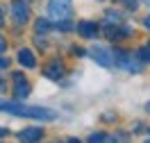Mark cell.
Wrapping results in <instances>:
<instances>
[{"label":"cell","instance_id":"6da1fadb","mask_svg":"<svg viewBox=\"0 0 150 143\" xmlns=\"http://www.w3.org/2000/svg\"><path fill=\"white\" fill-rule=\"evenodd\" d=\"M0 111H9V114L23 116V118H37V120H55V111H50L46 107H28V105H18V102L0 100Z\"/></svg>","mask_w":150,"mask_h":143},{"label":"cell","instance_id":"7a4b0ae2","mask_svg":"<svg viewBox=\"0 0 150 143\" xmlns=\"http://www.w3.org/2000/svg\"><path fill=\"white\" fill-rule=\"evenodd\" d=\"M48 11H50V16L55 20H64L73 14V7H71V0H52Z\"/></svg>","mask_w":150,"mask_h":143},{"label":"cell","instance_id":"3957f363","mask_svg":"<svg viewBox=\"0 0 150 143\" xmlns=\"http://www.w3.org/2000/svg\"><path fill=\"white\" fill-rule=\"evenodd\" d=\"M112 55L116 57V59H114V64H118L123 70H130V73H139V70H141V64H139V61H134V57H130L127 52H123V50H114Z\"/></svg>","mask_w":150,"mask_h":143},{"label":"cell","instance_id":"277c9868","mask_svg":"<svg viewBox=\"0 0 150 143\" xmlns=\"http://www.w3.org/2000/svg\"><path fill=\"white\" fill-rule=\"evenodd\" d=\"M11 16H14V20H16L18 25L28 23V20H30V5H28V0H14V2H11Z\"/></svg>","mask_w":150,"mask_h":143},{"label":"cell","instance_id":"5b68a950","mask_svg":"<svg viewBox=\"0 0 150 143\" xmlns=\"http://www.w3.org/2000/svg\"><path fill=\"white\" fill-rule=\"evenodd\" d=\"M91 57H93V61H98L100 66H114V55L107 50V48H103V46H93L91 48Z\"/></svg>","mask_w":150,"mask_h":143},{"label":"cell","instance_id":"8992f818","mask_svg":"<svg viewBox=\"0 0 150 143\" xmlns=\"http://www.w3.org/2000/svg\"><path fill=\"white\" fill-rule=\"evenodd\" d=\"M14 80H16V89H14V91H16V98H18V100H25L30 95V84L23 80L21 73H14Z\"/></svg>","mask_w":150,"mask_h":143},{"label":"cell","instance_id":"52a82bcc","mask_svg":"<svg viewBox=\"0 0 150 143\" xmlns=\"http://www.w3.org/2000/svg\"><path fill=\"white\" fill-rule=\"evenodd\" d=\"M77 30H80V34L84 39H93L96 32H98V25H96L93 20H82V23L77 25Z\"/></svg>","mask_w":150,"mask_h":143},{"label":"cell","instance_id":"ba28073f","mask_svg":"<svg viewBox=\"0 0 150 143\" xmlns=\"http://www.w3.org/2000/svg\"><path fill=\"white\" fill-rule=\"evenodd\" d=\"M64 64H62V61H50V64H48L46 66V75L50 77V80H59V77L64 75Z\"/></svg>","mask_w":150,"mask_h":143},{"label":"cell","instance_id":"9c48e42d","mask_svg":"<svg viewBox=\"0 0 150 143\" xmlns=\"http://www.w3.org/2000/svg\"><path fill=\"white\" fill-rule=\"evenodd\" d=\"M37 139H41V130H39V127H28L25 132L18 134V141L21 143H34Z\"/></svg>","mask_w":150,"mask_h":143},{"label":"cell","instance_id":"30bf717a","mask_svg":"<svg viewBox=\"0 0 150 143\" xmlns=\"http://www.w3.org/2000/svg\"><path fill=\"white\" fill-rule=\"evenodd\" d=\"M18 61L23 64V66H28V68H34V66H37L34 55H32V50H28V48H23V50L18 52Z\"/></svg>","mask_w":150,"mask_h":143},{"label":"cell","instance_id":"8fae6325","mask_svg":"<svg viewBox=\"0 0 150 143\" xmlns=\"http://www.w3.org/2000/svg\"><path fill=\"white\" fill-rule=\"evenodd\" d=\"M89 143H105V134H103V132L91 134V136H89Z\"/></svg>","mask_w":150,"mask_h":143},{"label":"cell","instance_id":"7c38bea8","mask_svg":"<svg viewBox=\"0 0 150 143\" xmlns=\"http://www.w3.org/2000/svg\"><path fill=\"white\" fill-rule=\"evenodd\" d=\"M48 30H50V23H48V20H39L37 23V32H48Z\"/></svg>","mask_w":150,"mask_h":143},{"label":"cell","instance_id":"4fadbf2b","mask_svg":"<svg viewBox=\"0 0 150 143\" xmlns=\"http://www.w3.org/2000/svg\"><path fill=\"white\" fill-rule=\"evenodd\" d=\"M139 55H141V59H148V61H150V43H148L146 48H143V50H141Z\"/></svg>","mask_w":150,"mask_h":143},{"label":"cell","instance_id":"5bb4252c","mask_svg":"<svg viewBox=\"0 0 150 143\" xmlns=\"http://www.w3.org/2000/svg\"><path fill=\"white\" fill-rule=\"evenodd\" d=\"M9 66V61H7V59H0V68H7Z\"/></svg>","mask_w":150,"mask_h":143},{"label":"cell","instance_id":"9a60e30c","mask_svg":"<svg viewBox=\"0 0 150 143\" xmlns=\"http://www.w3.org/2000/svg\"><path fill=\"white\" fill-rule=\"evenodd\" d=\"M143 25H146V27L150 30V16H146V18H143Z\"/></svg>","mask_w":150,"mask_h":143},{"label":"cell","instance_id":"2e32d148","mask_svg":"<svg viewBox=\"0 0 150 143\" xmlns=\"http://www.w3.org/2000/svg\"><path fill=\"white\" fill-rule=\"evenodd\" d=\"M2 50H5V39L0 37V55H2Z\"/></svg>","mask_w":150,"mask_h":143},{"label":"cell","instance_id":"e0dca14e","mask_svg":"<svg viewBox=\"0 0 150 143\" xmlns=\"http://www.w3.org/2000/svg\"><path fill=\"white\" fill-rule=\"evenodd\" d=\"M2 91H5V82L0 80V93H2Z\"/></svg>","mask_w":150,"mask_h":143},{"label":"cell","instance_id":"ac0fdd59","mask_svg":"<svg viewBox=\"0 0 150 143\" xmlns=\"http://www.w3.org/2000/svg\"><path fill=\"white\" fill-rule=\"evenodd\" d=\"M66 143H80V141H77V139H68Z\"/></svg>","mask_w":150,"mask_h":143},{"label":"cell","instance_id":"d6986e66","mask_svg":"<svg viewBox=\"0 0 150 143\" xmlns=\"http://www.w3.org/2000/svg\"><path fill=\"white\" fill-rule=\"evenodd\" d=\"M5 134H7V130H0V136H5Z\"/></svg>","mask_w":150,"mask_h":143},{"label":"cell","instance_id":"ffe728a7","mask_svg":"<svg viewBox=\"0 0 150 143\" xmlns=\"http://www.w3.org/2000/svg\"><path fill=\"white\" fill-rule=\"evenodd\" d=\"M0 25H2V9H0Z\"/></svg>","mask_w":150,"mask_h":143},{"label":"cell","instance_id":"44dd1931","mask_svg":"<svg viewBox=\"0 0 150 143\" xmlns=\"http://www.w3.org/2000/svg\"><path fill=\"white\" fill-rule=\"evenodd\" d=\"M146 2H148V5H150V0H146Z\"/></svg>","mask_w":150,"mask_h":143},{"label":"cell","instance_id":"7402d4cb","mask_svg":"<svg viewBox=\"0 0 150 143\" xmlns=\"http://www.w3.org/2000/svg\"><path fill=\"white\" fill-rule=\"evenodd\" d=\"M146 143H150V139H148V141H146Z\"/></svg>","mask_w":150,"mask_h":143}]
</instances>
